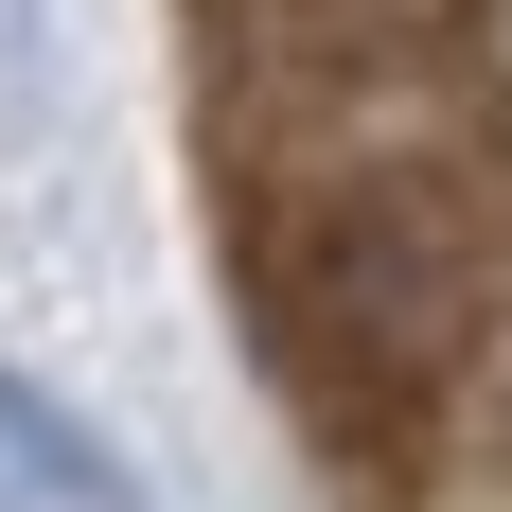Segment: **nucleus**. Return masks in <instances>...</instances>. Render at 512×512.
I'll return each mask as SVG.
<instances>
[{
	"mask_svg": "<svg viewBox=\"0 0 512 512\" xmlns=\"http://www.w3.org/2000/svg\"><path fill=\"white\" fill-rule=\"evenodd\" d=\"M212 195L248 354L354 495H424L442 460L512 442V124L424 106Z\"/></svg>",
	"mask_w": 512,
	"mask_h": 512,
	"instance_id": "nucleus-1",
	"label": "nucleus"
},
{
	"mask_svg": "<svg viewBox=\"0 0 512 512\" xmlns=\"http://www.w3.org/2000/svg\"><path fill=\"white\" fill-rule=\"evenodd\" d=\"M177 36H195L212 177H265V159H318V142L460 106L477 0H177Z\"/></svg>",
	"mask_w": 512,
	"mask_h": 512,
	"instance_id": "nucleus-2",
	"label": "nucleus"
},
{
	"mask_svg": "<svg viewBox=\"0 0 512 512\" xmlns=\"http://www.w3.org/2000/svg\"><path fill=\"white\" fill-rule=\"evenodd\" d=\"M389 512H512V442H477V460H442L424 495H389Z\"/></svg>",
	"mask_w": 512,
	"mask_h": 512,
	"instance_id": "nucleus-3",
	"label": "nucleus"
}]
</instances>
